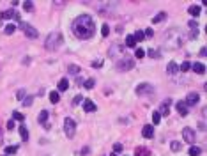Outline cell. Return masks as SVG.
Wrapping results in <instances>:
<instances>
[{"label":"cell","instance_id":"bcb514c9","mask_svg":"<svg viewBox=\"0 0 207 156\" xmlns=\"http://www.w3.org/2000/svg\"><path fill=\"white\" fill-rule=\"evenodd\" d=\"M205 50H207V48H200V55H202V57H205V55H207V52H205Z\"/></svg>","mask_w":207,"mask_h":156},{"label":"cell","instance_id":"ab89813d","mask_svg":"<svg viewBox=\"0 0 207 156\" xmlns=\"http://www.w3.org/2000/svg\"><path fill=\"white\" fill-rule=\"evenodd\" d=\"M23 7H25V11H29V13L34 11V4L32 2H25V4H23Z\"/></svg>","mask_w":207,"mask_h":156},{"label":"cell","instance_id":"d6986e66","mask_svg":"<svg viewBox=\"0 0 207 156\" xmlns=\"http://www.w3.org/2000/svg\"><path fill=\"white\" fill-rule=\"evenodd\" d=\"M167 20V13H158L154 18H152V23H161V21Z\"/></svg>","mask_w":207,"mask_h":156},{"label":"cell","instance_id":"f546056e","mask_svg":"<svg viewBox=\"0 0 207 156\" xmlns=\"http://www.w3.org/2000/svg\"><path fill=\"white\" fill-rule=\"evenodd\" d=\"M161 122V115L158 112H152V124H159Z\"/></svg>","mask_w":207,"mask_h":156},{"label":"cell","instance_id":"d590c367","mask_svg":"<svg viewBox=\"0 0 207 156\" xmlns=\"http://www.w3.org/2000/svg\"><path fill=\"white\" fill-rule=\"evenodd\" d=\"M16 151H18L16 146H9V147H6V154H14Z\"/></svg>","mask_w":207,"mask_h":156},{"label":"cell","instance_id":"9c48e42d","mask_svg":"<svg viewBox=\"0 0 207 156\" xmlns=\"http://www.w3.org/2000/svg\"><path fill=\"white\" fill-rule=\"evenodd\" d=\"M170 103H172V101L167 98L163 103L159 105V112H158V114H159V115H168V114H170V108H168V106H170Z\"/></svg>","mask_w":207,"mask_h":156},{"label":"cell","instance_id":"5b68a950","mask_svg":"<svg viewBox=\"0 0 207 156\" xmlns=\"http://www.w3.org/2000/svg\"><path fill=\"white\" fill-rule=\"evenodd\" d=\"M20 29L23 30V34H25L29 39H36L37 36H39V32H37V29H34L32 25H29V23H25V21H21L20 23Z\"/></svg>","mask_w":207,"mask_h":156},{"label":"cell","instance_id":"c3c4849f","mask_svg":"<svg viewBox=\"0 0 207 156\" xmlns=\"http://www.w3.org/2000/svg\"><path fill=\"white\" fill-rule=\"evenodd\" d=\"M110 156H117V154H115V153H112V154H110Z\"/></svg>","mask_w":207,"mask_h":156},{"label":"cell","instance_id":"7a4b0ae2","mask_svg":"<svg viewBox=\"0 0 207 156\" xmlns=\"http://www.w3.org/2000/svg\"><path fill=\"white\" fill-rule=\"evenodd\" d=\"M60 44H62V34L53 32V34H50L48 37H46V41H44V48L48 50V52H55V50L60 48Z\"/></svg>","mask_w":207,"mask_h":156},{"label":"cell","instance_id":"5bb4252c","mask_svg":"<svg viewBox=\"0 0 207 156\" xmlns=\"http://www.w3.org/2000/svg\"><path fill=\"white\" fill-rule=\"evenodd\" d=\"M191 69H193L195 73H198V75H204V73H205V66H204L202 62H195V64H191Z\"/></svg>","mask_w":207,"mask_h":156},{"label":"cell","instance_id":"60d3db41","mask_svg":"<svg viewBox=\"0 0 207 156\" xmlns=\"http://www.w3.org/2000/svg\"><path fill=\"white\" fill-rule=\"evenodd\" d=\"M101 34L106 37V36L110 34V27H108V25H103V29H101Z\"/></svg>","mask_w":207,"mask_h":156},{"label":"cell","instance_id":"7402d4cb","mask_svg":"<svg viewBox=\"0 0 207 156\" xmlns=\"http://www.w3.org/2000/svg\"><path fill=\"white\" fill-rule=\"evenodd\" d=\"M126 46H128V48H135V46H136V41H135L133 36H128V37H126Z\"/></svg>","mask_w":207,"mask_h":156},{"label":"cell","instance_id":"1f68e13d","mask_svg":"<svg viewBox=\"0 0 207 156\" xmlns=\"http://www.w3.org/2000/svg\"><path fill=\"white\" fill-rule=\"evenodd\" d=\"M13 119H16V121H25V115H23V114H20V112H16V110H14V112H13Z\"/></svg>","mask_w":207,"mask_h":156},{"label":"cell","instance_id":"3957f363","mask_svg":"<svg viewBox=\"0 0 207 156\" xmlns=\"http://www.w3.org/2000/svg\"><path fill=\"white\" fill-rule=\"evenodd\" d=\"M167 37H165V43L168 44V46H174V48H177V46H181L182 44V39H181V32L177 30V29H172V30H168L167 34H165Z\"/></svg>","mask_w":207,"mask_h":156},{"label":"cell","instance_id":"ba28073f","mask_svg":"<svg viewBox=\"0 0 207 156\" xmlns=\"http://www.w3.org/2000/svg\"><path fill=\"white\" fill-rule=\"evenodd\" d=\"M200 101V96L197 94V92H190L188 94V98H186V101H184V103H186V106H195L197 103Z\"/></svg>","mask_w":207,"mask_h":156},{"label":"cell","instance_id":"4fadbf2b","mask_svg":"<svg viewBox=\"0 0 207 156\" xmlns=\"http://www.w3.org/2000/svg\"><path fill=\"white\" fill-rule=\"evenodd\" d=\"M2 18H4V20H9V18H14V20H18V21H20V16H18V13H16L14 9H9V11H4V13H2Z\"/></svg>","mask_w":207,"mask_h":156},{"label":"cell","instance_id":"277c9868","mask_svg":"<svg viewBox=\"0 0 207 156\" xmlns=\"http://www.w3.org/2000/svg\"><path fill=\"white\" fill-rule=\"evenodd\" d=\"M64 133L67 135V139H75V135H76V122H75V119H71V117L64 119Z\"/></svg>","mask_w":207,"mask_h":156},{"label":"cell","instance_id":"7dc6e473","mask_svg":"<svg viewBox=\"0 0 207 156\" xmlns=\"http://www.w3.org/2000/svg\"><path fill=\"white\" fill-rule=\"evenodd\" d=\"M7 128L13 129V128H14V121H9V122H7Z\"/></svg>","mask_w":207,"mask_h":156},{"label":"cell","instance_id":"83f0119b","mask_svg":"<svg viewBox=\"0 0 207 156\" xmlns=\"http://www.w3.org/2000/svg\"><path fill=\"white\" fill-rule=\"evenodd\" d=\"M14 30H16V25H13V23H11V25H7V27L4 29V32H6L7 36H11V34H13Z\"/></svg>","mask_w":207,"mask_h":156},{"label":"cell","instance_id":"603a6c76","mask_svg":"<svg viewBox=\"0 0 207 156\" xmlns=\"http://www.w3.org/2000/svg\"><path fill=\"white\" fill-rule=\"evenodd\" d=\"M191 69V62H182L181 66H179V71H182V73H186V71H190Z\"/></svg>","mask_w":207,"mask_h":156},{"label":"cell","instance_id":"f6af8a7d","mask_svg":"<svg viewBox=\"0 0 207 156\" xmlns=\"http://www.w3.org/2000/svg\"><path fill=\"white\" fill-rule=\"evenodd\" d=\"M190 27H191V29H195V30H197V27H198V23H197V21H190Z\"/></svg>","mask_w":207,"mask_h":156},{"label":"cell","instance_id":"30bf717a","mask_svg":"<svg viewBox=\"0 0 207 156\" xmlns=\"http://www.w3.org/2000/svg\"><path fill=\"white\" fill-rule=\"evenodd\" d=\"M147 92H152V85L151 83H140L136 87V94H147Z\"/></svg>","mask_w":207,"mask_h":156},{"label":"cell","instance_id":"52a82bcc","mask_svg":"<svg viewBox=\"0 0 207 156\" xmlns=\"http://www.w3.org/2000/svg\"><path fill=\"white\" fill-rule=\"evenodd\" d=\"M182 139H184V142L193 144V142L197 140V133H195L191 128H184V129H182Z\"/></svg>","mask_w":207,"mask_h":156},{"label":"cell","instance_id":"ac0fdd59","mask_svg":"<svg viewBox=\"0 0 207 156\" xmlns=\"http://www.w3.org/2000/svg\"><path fill=\"white\" fill-rule=\"evenodd\" d=\"M179 71V64L177 62H168V66H167V73L168 75H175Z\"/></svg>","mask_w":207,"mask_h":156},{"label":"cell","instance_id":"2e32d148","mask_svg":"<svg viewBox=\"0 0 207 156\" xmlns=\"http://www.w3.org/2000/svg\"><path fill=\"white\" fill-rule=\"evenodd\" d=\"M135 156H151V151H149L147 147L140 146V147H136V149H135Z\"/></svg>","mask_w":207,"mask_h":156},{"label":"cell","instance_id":"4dcf8cb0","mask_svg":"<svg viewBox=\"0 0 207 156\" xmlns=\"http://www.w3.org/2000/svg\"><path fill=\"white\" fill-rule=\"evenodd\" d=\"M198 154H200V149L197 146H191L190 147V156H198Z\"/></svg>","mask_w":207,"mask_h":156},{"label":"cell","instance_id":"7c38bea8","mask_svg":"<svg viewBox=\"0 0 207 156\" xmlns=\"http://www.w3.org/2000/svg\"><path fill=\"white\" fill-rule=\"evenodd\" d=\"M142 135H144L145 139H152V137H154V128H152V124H145V126H144Z\"/></svg>","mask_w":207,"mask_h":156},{"label":"cell","instance_id":"6da1fadb","mask_svg":"<svg viewBox=\"0 0 207 156\" xmlns=\"http://www.w3.org/2000/svg\"><path fill=\"white\" fill-rule=\"evenodd\" d=\"M73 32L78 39H90L96 32V21L90 14H82L73 21Z\"/></svg>","mask_w":207,"mask_h":156},{"label":"cell","instance_id":"e575fe53","mask_svg":"<svg viewBox=\"0 0 207 156\" xmlns=\"http://www.w3.org/2000/svg\"><path fill=\"white\" fill-rule=\"evenodd\" d=\"M147 55H149L151 59H158V57H159V52H156V50H152V48H151V50L147 52Z\"/></svg>","mask_w":207,"mask_h":156},{"label":"cell","instance_id":"ffe728a7","mask_svg":"<svg viewBox=\"0 0 207 156\" xmlns=\"http://www.w3.org/2000/svg\"><path fill=\"white\" fill-rule=\"evenodd\" d=\"M67 87H69L67 78H62V80L59 82V91H60V92H64V91H67Z\"/></svg>","mask_w":207,"mask_h":156},{"label":"cell","instance_id":"cb8c5ba5","mask_svg":"<svg viewBox=\"0 0 207 156\" xmlns=\"http://www.w3.org/2000/svg\"><path fill=\"white\" fill-rule=\"evenodd\" d=\"M188 13H190L191 16H198V14H200V6H191V7L188 9Z\"/></svg>","mask_w":207,"mask_h":156},{"label":"cell","instance_id":"9a60e30c","mask_svg":"<svg viewBox=\"0 0 207 156\" xmlns=\"http://www.w3.org/2000/svg\"><path fill=\"white\" fill-rule=\"evenodd\" d=\"M83 110H85V112H94V110H96L94 101H90V99H83Z\"/></svg>","mask_w":207,"mask_h":156},{"label":"cell","instance_id":"ee69618b","mask_svg":"<svg viewBox=\"0 0 207 156\" xmlns=\"http://www.w3.org/2000/svg\"><path fill=\"white\" fill-rule=\"evenodd\" d=\"M101 66H103L101 60H94V62H92V68H101Z\"/></svg>","mask_w":207,"mask_h":156},{"label":"cell","instance_id":"d4e9b609","mask_svg":"<svg viewBox=\"0 0 207 156\" xmlns=\"http://www.w3.org/2000/svg\"><path fill=\"white\" fill-rule=\"evenodd\" d=\"M94 83H96L94 78H87V80H83V87H85V89H92V87H94Z\"/></svg>","mask_w":207,"mask_h":156},{"label":"cell","instance_id":"4316f807","mask_svg":"<svg viewBox=\"0 0 207 156\" xmlns=\"http://www.w3.org/2000/svg\"><path fill=\"white\" fill-rule=\"evenodd\" d=\"M133 37H135V41H136V43H138V41H144V39H145V36H144V32H142V30L135 32V34H133Z\"/></svg>","mask_w":207,"mask_h":156},{"label":"cell","instance_id":"74e56055","mask_svg":"<svg viewBox=\"0 0 207 156\" xmlns=\"http://www.w3.org/2000/svg\"><path fill=\"white\" fill-rule=\"evenodd\" d=\"M144 55H145V52H144L142 48H138V50H135V57H136V59H142Z\"/></svg>","mask_w":207,"mask_h":156},{"label":"cell","instance_id":"8992f818","mask_svg":"<svg viewBox=\"0 0 207 156\" xmlns=\"http://www.w3.org/2000/svg\"><path fill=\"white\" fill-rule=\"evenodd\" d=\"M135 68V60L129 59V57H122L119 62H117V69L119 71H129Z\"/></svg>","mask_w":207,"mask_h":156},{"label":"cell","instance_id":"7bdbcfd3","mask_svg":"<svg viewBox=\"0 0 207 156\" xmlns=\"http://www.w3.org/2000/svg\"><path fill=\"white\" fill-rule=\"evenodd\" d=\"M82 101H83V98H82V96H76V98H75V99H73V105H75V106H76V105H80V103H82Z\"/></svg>","mask_w":207,"mask_h":156},{"label":"cell","instance_id":"836d02e7","mask_svg":"<svg viewBox=\"0 0 207 156\" xmlns=\"http://www.w3.org/2000/svg\"><path fill=\"white\" fill-rule=\"evenodd\" d=\"M16 98L23 101V99H25V98H27V91H23V89H21V91H18V94H16Z\"/></svg>","mask_w":207,"mask_h":156},{"label":"cell","instance_id":"d6a6232c","mask_svg":"<svg viewBox=\"0 0 207 156\" xmlns=\"http://www.w3.org/2000/svg\"><path fill=\"white\" fill-rule=\"evenodd\" d=\"M32 103H34V98L32 96H27L25 99H23V106H30Z\"/></svg>","mask_w":207,"mask_h":156},{"label":"cell","instance_id":"f1b7e54d","mask_svg":"<svg viewBox=\"0 0 207 156\" xmlns=\"http://www.w3.org/2000/svg\"><path fill=\"white\" fill-rule=\"evenodd\" d=\"M59 99H60L59 92H50V101L52 103H59Z\"/></svg>","mask_w":207,"mask_h":156},{"label":"cell","instance_id":"f35d334b","mask_svg":"<svg viewBox=\"0 0 207 156\" xmlns=\"http://www.w3.org/2000/svg\"><path fill=\"white\" fill-rule=\"evenodd\" d=\"M122 151H124V149H122V144H115V146H113V153H115V154H119V153H122Z\"/></svg>","mask_w":207,"mask_h":156},{"label":"cell","instance_id":"484cf974","mask_svg":"<svg viewBox=\"0 0 207 156\" xmlns=\"http://www.w3.org/2000/svg\"><path fill=\"white\" fill-rule=\"evenodd\" d=\"M170 149H172L174 153L181 151V142H177V140H172V142H170Z\"/></svg>","mask_w":207,"mask_h":156},{"label":"cell","instance_id":"e0dca14e","mask_svg":"<svg viewBox=\"0 0 207 156\" xmlns=\"http://www.w3.org/2000/svg\"><path fill=\"white\" fill-rule=\"evenodd\" d=\"M175 108H177V112H179L181 115H186V114H188V106H186V103H184V101H179V103L175 105Z\"/></svg>","mask_w":207,"mask_h":156},{"label":"cell","instance_id":"8d00e7d4","mask_svg":"<svg viewBox=\"0 0 207 156\" xmlns=\"http://www.w3.org/2000/svg\"><path fill=\"white\" fill-rule=\"evenodd\" d=\"M67 71L69 73H78L80 68H78V66H75V64H71V66H67Z\"/></svg>","mask_w":207,"mask_h":156},{"label":"cell","instance_id":"8fae6325","mask_svg":"<svg viewBox=\"0 0 207 156\" xmlns=\"http://www.w3.org/2000/svg\"><path fill=\"white\" fill-rule=\"evenodd\" d=\"M37 121L48 129L50 128V124H48V112H46V110H41V114H39V117H37Z\"/></svg>","mask_w":207,"mask_h":156},{"label":"cell","instance_id":"b9f144b4","mask_svg":"<svg viewBox=\"0 0 207 156\" xmlns=\"http://www.w3.org/2000/svg\"><path fill=\"white\" fill-rule=\"evenodd\" d=\"M144 36H145V37H152V36H154V30H152V29H147V30H144Z\"/></svg>","mask_w":207,"mask_h":156},{"label":"cell","instance_id":"44dd1931","mask_svg":"<svg viewBox=\"0 0 207 156\" xmlns=\"http://www.w3.org/2000/svg\"><path fill=\"white\" fill-rule=\"evenodd\" d=\"M20 135H21V139H23V140L27 142V140H29V129H27L25 126H20Z\"/></svg>","mask_w":207,"mask_h":156}]
</instances>
